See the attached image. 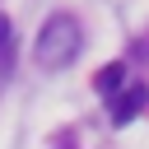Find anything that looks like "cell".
Instances as JSON below:
<instances>
[{
  "label": "cell",
  "instance_id": "6da1fadb",
  "mask_svg": "<svg viewBox=\"0 0 149 149\" xmlns=\"http://www.w3.org/2000/svg\"><path fill=\"white\" fill-rule=\"evenodd\" d=\"M79 47H84L79 19H74V14H51V19L42 23L37 42H33V61H37L42 70H65V65H74Z\"/></svg>",
  "mask_w": 149,
  "mask_h": 149
},
{
  "label": "cell",
  "instance_id": "7a4b0ae2",
  "mask_svg": "<svg viewBox=\"0 0 149 149\" xmlns=\"http://www.w3.org/2000/svg\"><path fill=\"white\" fill-rule=\"evenodd\" d=\"M144 107H149V88H144V84H130V88L116 93V102H112V121L126 126V121H135Z\"/></svg>",
  "mask_w": 149,
  "mask_h": 149
},
{
  "label": "cell",
  "instance_id": "3957f363",
  "mask_svg": "<svg viewBox=\"0 0 149 149\" xmlns=\"http://www.w3.org/2000/svg\"><path fill=\"white\" fill-rule=\"evenodd\" d=\"M9 65H14V28L0 14V74H9Z\"/></svg>",
  "mask_w": 149,
  "mask_h": 149
},
{
  "label": "cell",
  "instance_id": "277c9868",
  "mask_svg": "<svg viewBox=\"0 0 149 149\" xmlns=\"http://www.w3.org/2000/svg\"><path fill=\"white\" fill-rule=\"evenodd\" d=\"M121 79H126V65H121V61L102 65V70H98V93H112V88H121Z\"/></svg>",
  "mask_w": 149,
  "mask_h": 149
}]
</instances>
